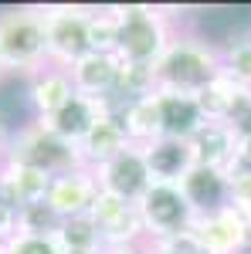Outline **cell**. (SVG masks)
Returning <instances> with one entry per match:
<instances>
[{
    "label": "cell",
    "instance_id": "1",
    "mask_svg": "<svg viewBox=\"0 0 251 254\" xmlns=\"http://www.w3.org/2000/svg\"><path fill=\"white\" fill-rule=\"evenodd\" d=\"M156 92H173V95H200L217 75H221V51L211 38L176 27L167 51L153 64Z\"/></svg>",
    "mask_w": 251,
    "mask_h": 254
},
{
    "label": "cell",
    "instance_id": "2",
    "mask_svg": "<svg viewBox=\"0 0 251 254\" xmlns=\"http://www.w3.org/2000/svg\"><path fill=\"white\" fill-rule=\"evenodd\" d=\"M112 10L119 24V61L153 68L180 24L163 7H153V3H119Z\"/></svg>",
    "mask_w": 251,
    "mask_h": 254
},
{
    "label": "cell",
    "instance_id": "3",
    "mask_svg": "<svg viewBox=\"0 0 251 254\" xmlns=\"http://www.w3.org/2000/svg\"><path fill=\"white\" fill-rule=\"evenodd\" d=\"M0 61L7 75L31 78L48 64L44 17L41 7H7L0 10Z\"/></svg>",
    "mask_w": 251,
    "mask_h": 254
},
{
    "label": "cell",
    "instance_id": "4",
    "mask_svg": "<svg viewBox=\"0 0 251 254\" xmlns=\"http://www.w3.org/2000/svg\"><path fill=\"white\" fill-rule=\"evenodd\" d=\"M44 48H48V64L72 68L78 58L92 51V7L82 3H44Z\"/></svg>",
    "mask_w": 251,
    "mask_h": 254
},
{
    "label": "cell",
    "instance_id": "5",
    "mask_svg": "<svg viewBox=\"0 0 251 254\" xmlns=\"http://www.w3.org/2000/svg\"><path fill=\"white\" fill-rule=\"evenodd\" d=\"M7 159L24 163V166H34V170H44L48 176H61V173H68V170H75V166H82L78 146L55 136L48 129V122L34 119V116L27 119V122H20V126H14Z\"/></svg>",
    "mask_w": 251,
    "mask_h": 254
},
{
    "label": "cell",
    "instance_id": "6",
    "mask_svg": "<svg viewBox=\"0 0 251 254\" xmlns=\"http://www.w3.org/2000/svg\"><path fill=\"white\" fill-rule=\"evenodd\" d=\"M146 241H167V237L187 234L193 224V207L180 190V183H153L136 203Z\"/></svg>",
    "mask_w": 251,
    "mask_h": 254
},
{
    "label": "cell",
    "instance_id": "7",
    "mask_svg": "<svg viewBox=\"0 0 251 254\" xmlns=\"http://www.w3.org/2000/svg\"><path fill=\"white\" fill-rule=\"evenodd\" d=\"M190 237L200 254H241L251 248L248 217L238 214L231 203L214 214H197L190 224Z\"/></svg>",
    "mask_w": 251,
    "mask_h": 254
},
{
    "label": "cell",
    "instance_id": "8",
    "mask_svg": "<svg viewBox=\"0 0 251 254\" xmlns=\"http://www.w3.org/2000/svg\"><path fill=\"white\" fill-rule=\"evenodd\" d=\"M88 214L105 237V248H139V244H146V231H143L136 203H126L119 196L98 190Z\"/></svg>",
    "mask_w": 251,
    "mask_h": 254
},
{
    "label": "cell",
    "instance_id": "9",
    "mask_svg": "<svg viewBox=\"0 0 251 254\" xmlns=\"http://www.w3.org/2000/svg\"><path fill=\"white\" fill-rule=\"evenodd\" d=\"M95 180L98 190L119 196L126 203H139V196L153 187V176H150V166H146V156L139 146H129L116 159H109L105 166H98Z\"/></svg>",
    "mask_w": 251,
    "mask_h": 254
},
{
    "label": "cell",
    "instance_id": "10",
    "mask_svg": "<svg viewBox=\"0 0 251 254\" xmlns=\"http://www.w3.org/2000/svg\"><path fill=\"white\" fill-rule=\"evenodd\" d=\"M98 196V180H95V170L88 166H75L68 173H61L51 180V190H48V203L58 210V217H82L92 210Z\"/></svg>",
    "mask_w": 251,
    "mask_h": 254
},
{
    "label": "cell",
    "instance_id": "11",
    "mask_svg": "<svg viewBox=\"0 0 251 254\" xmlns=\"http://www.w3.org/2000/svg\"><path fill=\"white\" fill-rule=\"evenodd\" d=\"M51 180L55 176H48L44 170L24 166V163H14V159H3L0 163V203H7L14 210L41 203V200H48Z\"/></svg>",
    "mask_w": 251,
    "mask_h": 254
},
{
    "label": "cell",
    "instance_id": "12",
    "mask_svg": "<svg viewBox=\"0 0 251 254\" xmlns=\"http://www.w3.org/2000/svg\"><path fill=\"white\" fill-rule=\"evenodd\" d=\"M109 112H116L112 102H105V98H88V95H78L75 92L68 105H61L58 112L51 119H44V122H48V129H51L55 136H61L65 142L78 146L82 139L88 136V129H92L102 116H109Z\"/></svg>",
    "mask_w": 251,
    "mask_h": 254
},
{
    "label": "cell",
    "instance_id": "13",
    "mask_svg": "<svg viewBox=\"0 0 251 254\" xmlns=\"http://www.w3.org/2000/svg\"><path fill=\"white\" fill-rule=\"evenodd\" d=\"M193 163L197 166H211L221 173H231L238 166V149H241V136L234 132L228 122H207L197 136L190 139Z\"/></svg>",
    "mask_w": 251,
    "mask_h": 254
},
{
    "label": "cell",
    "instance_id": "14",
    "mask_svg": "<svg viewBox=\"0 0 251 254\" xmlns=\"http://www.w3.org/2000/svg\"><path fill=\"white\" fill-rule=\"evenodd\" d=\"M119 68H122L119 55L88 51L85 58H78L75 64L68 68V75H72V85H75L78 95L112 102V92H116V81H119Z\"/></svg>",
    "mask_w": 251,
    "mask_h": 254
},
{
    "label": "cell",
    "instance_id": "15",
    "mask_svg": "<svg viewBox=\"0 0 251 254\" xmlns=\"http://www.w3.org/2000/svg\"><path fill=\"white\" fill-rule=\"evenodd\" d=\"M72 95H75L72 75L58 64H44L41 71L27 78V105L34 119H51L61 105L72 102Z\"/></svg>",
    "mask_w": 251,
    "mask_h": 254
},
{
    "label": "cell",
    "instance_id": "16",
    "mask_svg": "<svg viewBox=\"0 0 251 254\" xmlns=\"http://www.w3.org/2000/svg\"><path fill=\"white\" fill-rule=\"evenodd\" d=\"M129 146H133V142L126 136L119 116L109 112V116H102L95 126L88 129V136L78 142V159H82V166L98 170V166H105L109 159H116L122 149H129Z\"/></svg>",
    "mask_w": 251,
    "mask_h": 254
},
{
    "label": "cell",
    "instance_id": "17",
    "mask_svg": "<svg viewBox=\"0 0 251 254\" xmlns=\"http://www.w3.org/2000/svg\"><path fill=\"white\" fill-rule=\"evenodd\" d=\"M139 149H143V156H146V166H150L153 183H180V180L197 166V163H193L190 142H183V139L160 136L156 142L139 146Z\"/></svg>",
    "mask_w": 251,
    "mask_h": 254
},
{
    "label": "cell",
    "instance_id": "18",
    "mask_svg": "<svg viewBox=\"0 0 251 254\" xmlns=\"http://www.w3.org/2000/svg\"><path fill=\"white\" fill-rule=\"evenodd\" d=\"M180 190L193 207V214H214L221 207L231 203V190H228V173L211 170V166H193L190 173L180 180Z\"/></svg>",
    "mask_w": 251,
    "mask_h": 254
},
{
    "label": "cell",
    "instance_id": "19",
    "mask_svg": "<svg viewBox=\"0 0 251 254\" xmlns=\"http://www.w3.org/2000/svg\"><path fill=\"white\" fill-rule=\"evenodd\" d=\"M156 95H160L163 136L190 142V139L207 126V119H204V112H200V105H197L193 95H173V92H156Z\"/></svg>",
    "mask_w": 251,
    "mask_h": 254
},
{
    "label": "cell",
    "instance_id": "20",
    "mask_svg": "<svg viewBox=\"0 0 251 254\" xmlns=\"http://www.w3.org/2000/svg\"><path fill=\"white\" fill-rule=\"evenodd\" d=\"M119 122L126 129V136L133 146H150L163 136V116H160V95H146L136 98V102H126L116 109Z\"/></svg>",
    "mask_w": 251,
    "mask_h": 254
},
{
    "label": "cell",
    "instance_id": "21",
    "mask_svg": "<svg viewBox=\"0 0 251 254\" xmlns=\"http://www.w3.org/2000/svg\"><path fill=\"white\" fill-rule=\"evenodd\" d=\"M251 88H241L238 81H231L228 75H217V78L197 95V105L207 122H231V116L238 112V105L248 98Z\"/></svg>",
    "mask_w": 251,
    "mask_h": 254
},
{
    "label": "cell",
    "instance_id": "22",
    "mask_svg": "<svg viewBox=\"0 0 251 254\" xmlns=\"http://www.w3.org/2000/svg\"><path fill=\"white\" fill-rule=\"evenodd\" d=\"M55 237H58L65 254H102L105 251V237L98 231V224L92 220V214L61 220V231Z\"/></svg>",
    "mask_w": 251,
    "mask_h": 254
},
{
    "label": "cell",
    "instance_id": "23",
    "mask_svg": "<svg viewBox=\"0 0 251 254\" xmlns=\"http://www.w3.org/2000/svg\"><path fill=\"white\" fill-rule=\"evenodd\" d=\"M221 51V75L238 81L241 88H251V31L231 34L224 44H217Z\"/></svg>",
    "mask_w": 251,
    "mask_h": 254
},
{
    "label": "cell",
    "instance_id": "24",
    "mask_svg": "<svg viewBox=\"0 0 251 254\" xmlns=\"http://www.w3.org/2000/svg\"><path fill=\"white\" fill-rule=\"evenodd\" d=\"M146 95H156V75H153V68L122 61L116 92H112V109L126 105V102H136V98H146Z\"/></svg>",
    "mask_w": 251,
    "mask_h": 254
},
{
    "label": "cell",
    "instance_id": "25",
    "mask_svg": "<svg viewBox=\"0 0 251 254\" xmlns=\"http://www.w3.org/2000/svg\"><path fill=\"white\" fill-rule=\"evenodd\" d=\"M61 220L58 210L41 200V203H31V207H20L17 210V234H44V237H55L61 231Z\"/></svg>",
    "mask_w": 251,
    "mask_h": 254
},
{
    "label": "cell",
    "instance_id": "26",
    "mask_svg": "<svg viewBox=\"0 0 251 254\" xmlns=\"http://www.w3.org/2000/svg\"><path fill=\"white\" fill-rule=\"evenodd\" d=\"M119 48V24L112 7H92V51L116 55Z\"/></svg>",
    "mask_w": 251,
    "mask_h": 254
},
{
    "label": "cell",
    "instance_id": "27",
    "mask_svg": "<svg viewBox=\"0 0 251 254\" xmlns=\"http://www.w3.org/2000/svg\"><path fill=\"white\" fill-rule=\"evenodd\" d=\"M228 190H231V207L238 214L251 217V166H234L228 173Z\"/></svg>",
    "mask_w": 251,
    "mask_h": 254
},
{
    "label": "cell",
    "instance_id": "28",
    "mask_svg": "<svg viewBox=\"0 0 251 254\" xmlns=\"http://www.w3.org/2000/svg\"><path fill=\"white\" fill-rule=\"evenodd\" d=\"M7 254H65L58 237L44 234H14L7 241Z\"/></svg>",
    "mask_w": 251,
    "mask_h": 254
},
{
    "label": "cell",
    "instance_id": "29",
    "mask_svg": "<svg viewBox=\"0 0 251 254\" xmlns=\"http://www.w3.org/2000/svg\"><path fill=\"white\" fill-rule=\"evenodd\" d=\"M14 234H17V210L0 203V241H10Z\"/></svg>",
    "mask_w": 251,
    "mask_h": 254
},
{
    "label": "cell",
    "instance_id": "30",
    "mask_svg": "<svg viewBox=\"0 0 251 254\" xmlns=\"http://www.w3.org/2000/svg\"><path fill=\"white\" fill-rule=\"evenodd\" d=\"M10 136H14V126L0 116V163L7 159V149H10Z\"/></svg>",
    "mask_w": 251,
    "mask_h": 254
},
{
    "label": "cell",
    "instance_id": "31",
    "mask_svg": "<svg viewBox=\"0 0 251 254\" xmlns=\"http://www.w3.org/2000/svg\"><path fill=\"white\" fill-rule=\"evenodd\" d=\"M238 163H241V166H251V136L241 139V149H238Z\"/></svg>",
    "mask_w": 251,
    "mask_h": 254
},
{
    "label": "cell",
    "instance_id": "32",
    "mask_svg": "<svg viewBox=\"0 0 251 254\" xmlns=\"http://www.w3.org/2000/svg\"><path fill=\"white\" fill-rule=\"evenodd\" d=\"M102 254H143V244L139 248H105Z\"/></svg>",
    "mask_w": 251,
    "mask_h": 254
},
{
    "label": "cell",
    "instance_id": "33",
    "mask_svg": "<svg viewBox=\"0 0 251 254\" xmlns=\"http://www.w3.org/2000/svg\"><path fill=\"white\" fill-rule=\"evenodd\" d=\"M7 78V68H3V61H0V81Z\"/></svg>",
    "mask_w": 251,
    "mask_h": 254
},
{
    "label": "cell",
    "instance_id": "34",
    "mask_svg": "<svg viewBox=\"0 0 251 254\" xmlns=\"http://www.w3.org/2000/svg\"><path fill=\"white\" fill-rule=\"evenodd\" d=\"M0 254H7V241H0Z\"/></svg>",
    "mask_w": 251,
    "mask_h": 254
},
{
    "label": "cell",
    "instance_id": "35",
    "mask_svg": "<svg viewBox=\"0 0 251 254\" xmlns=\"http://www.w3.org/2000/svg\"><path fill=\"white\" fill-rule=\"evenodd\" d=\"M241 254H251V248H245V251H241Z\"/></svg>",
    "mask_w": 251,
    "mask_h": 254
},
{
    "label": "cell",
    "instance_id": "36",
    "mask_svg": "<svg viewBox=\"0 0 251 254\" xmlns=\"http://www.w3.org/2000/svg\"><path fill=\"white\" fill-rule=\"evenodd\" d=\"M248 234H251V217H248Z\"/></svg>",
    "mask_w": 251,
    "mask_h": 254
}]
</instances>
